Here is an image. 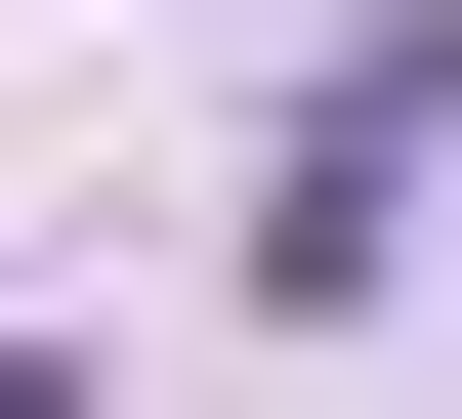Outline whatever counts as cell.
<instances>
[{
    "label": "cell",
    "mask_w": 462,
    "mask_h": 419,
    "mask_svg": "<svg viewBox=\"0 0 462 419\" xmlns=\"http://www.w3.org/2000/svg\"><path fill=\"white\" fill-rule=\"evenodd\" d=\"M420 126H462V42H337V84H294V168H253V294H378V251H420Z\"/></svg>",
    "instance_id": "6da1fadb"
},
{
    "label": "cell",
    "mask_w": 462,
    "mask_h": 419,
    "mask_svg": "<svg viewBox=\"0 0 462 419\" xmlns=\"http://www.w3.org/2000/svg\"><path fill=\"white\" fill-rule=\"evenodd\" d=\"M0 419H42V378H0Z\"/></svg>",
    "instance_id": "7a4b0ae2"
}]
</instances>
